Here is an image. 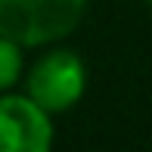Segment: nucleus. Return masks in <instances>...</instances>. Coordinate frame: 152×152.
Returning a JSON list of instances; mask_svg holds the SVG:
<instances>
[{
	"mask_svg": "<svg viewBox=\"0 0 152 152\" xmlns=\"http://www.w3.org/2000/svg\"><path fill=\"white\" fill-rule=\"evenodd\" d=\"M25 87H28V96L34 102H40L50 115H56V112L72 109L84 96L87 68H84L78 53L53 50L31 65L28 78H25Z\"/></svg>",
	"mask_w": 152,
	"mask_h": 152,
	"instance_id": "f03ea898",
	"label": "nucleus"
},
{
	"mask_svg": "<svg viewBox=\"0 0 152 152\" xmlns=\"http://www.w3.org/2000/svg\"><path fill=\"white\" fill-rule=\"evenodd\" d=\"M22 78V44L0 34V93H6Z\"/></svg>",
	"mask_w": 152,
	"mask_h": 152,
	"instance_id": "20e7f679",
	"label": "nucleus"
},
{
	"mask_svg": "<svg viewBox=\"0 0 152 152\" xmlns=\"http://www.w3.org/2000/svg\"><path fill=\"white\" fill-rule=\"evenodd\" d=\"M87 0H0V34L22 47H44L81 25Z\"/></svg>",
	"mask_w": 152,
	"mask_h": 152,
	"instance_id": "f257e3e1",
	"label": "nucleus"
},
{
	"mask_svg": "<svg viewBox=\"0 0 152 152\" xmlns=\"http://www.w3.org/2000/svg\"><path fill=\"white\" fill-rule=\"evenodd\" d=\"M53 143L50 112L25 96H0V152H47Z\"/></svg>",
	"mask_w": 152,
	"mask_h": 152,
	"instance_id": "7ed1b4c3",
	"label": "nucleus"
},
{
	"mask_svg": "<svg viewBox=\"0 0 152 152\" xmlns=\"http://www.w3.org/2000/svg\"><path fill=\"white\" fill-rule=\"evenodd\" d=\"M149 3H152V0H149Z\"/></svg>",
	"mask_w": 152,
	"mask_h": 152,
	"instance_id": "39448f33",
	"label": "nucleus"
}]
</instances>
